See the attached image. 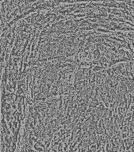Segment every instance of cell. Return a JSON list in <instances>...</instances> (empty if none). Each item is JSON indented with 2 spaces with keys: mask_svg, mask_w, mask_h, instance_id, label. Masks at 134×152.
<instances>
[]
</instances>
